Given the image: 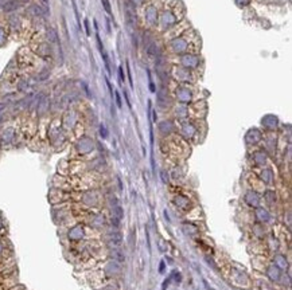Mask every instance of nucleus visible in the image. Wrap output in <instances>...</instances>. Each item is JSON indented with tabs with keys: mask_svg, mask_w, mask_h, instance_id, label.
<instances>
[{
	"mask_svg": "<svg viewBox=\"0 0 292 290\" xmlns=\"http://www.w3.org/2000/svg\"><path fill=\"white\" fill-rule=\"evenodd\" d=\"M20 4H22L20 0H9V2H7L3 6V9L6 12H8V11H12V9H16L19 6H20Z\"/></svg>",
	"mask_w": 292,
	"mask_h": 290,
	"instance_id": "1",
	"label": "nucleus"
},
{
	"mask_svg": "<svg viewBox=\"0 0 292 290\" xmlns=\"http://www.w3.org/2000/svg\"><path fill=\"white\" fill-rule=\"evenodd\" d=\"M101 2H102V6L105 8V11H107L108 13H111L112 9H111V4H109V2H108V0H101Z\"/></svg>",
	"mask_w": 292,
	"mask_h": 290,
	"instance_id": "2",
	"label": "nucleus"
},
{
	"mask_svg": "<svg viewBox=\"0 0 292 290\" xmlns=\"http://www.w3.org/2000/svg\"><path fill=\"white\" fill-rule=\"evenodd\" d=\"M42 2H43V3H45V6H46V7H47V6H49V0H42Z\"/></svg>",
	"mask_w": 292,
	"mask_h": 290,
	"instance_id": "6",
	"label": "nucleus"
},
{
	"mask_svg": "<svg viewBox=\"0 0 292 290\" xmlns=\"http://www.w3.org/2000/svg\"><path fill=\"white\" fill-rule=\"evenodd\" d=\"M116 101H117V106L121 108V99H120V94L116 93Z\"/></svg>",
	"mask_w": 292,
	"mask_h": 290,
	"instance_id": "4",
	"label": "nucleus"
},
{
	"mask_svg": "<svg viewBox=\"0 0 292 290\" xmlns=\"http://www.w3.org/2000/svg\"><path fill=\"white\" fill-rule=\"evenodd\" d=\"M118 77H120V81H121V82H124V81H125V75H124V70H123L121 66L118 67Z\"/></svg>",
	"mask_w": 292,
	"mask_h": 290,
	"instance_id": "3",
	"label": "nucleus"
},
{
	"mask_svg": "<svg viewBox=\"0 0 292 290\" xmlns=\"http://www.w3.org/2000/svg\"><path fill=\"white\" fill-rule=\"evenodd\" d=\"M85 27H86V34L90 35V30H89V23H88V20H85Z\"/></svg>",
	"mask_w": 292,
	"mask_h": 290,
	"instance_id": "5",
	"label": "nucleus"
}]
</instances>
